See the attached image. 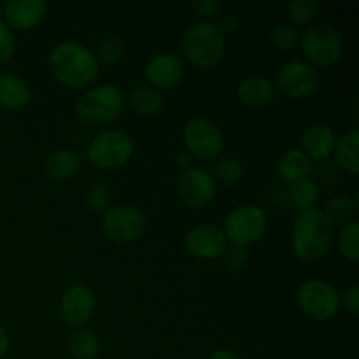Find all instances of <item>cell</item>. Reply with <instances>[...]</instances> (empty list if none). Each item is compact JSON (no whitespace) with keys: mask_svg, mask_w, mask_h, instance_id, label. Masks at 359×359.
Returning a JSON list of instances; mask_svg holds the SVG:
<instances>
[{"mask_svg":"<svg viewBox=\"0 0 359 359\" xmlns=\"http://www.w3.org/2000/svg\"><path fill=\"white\" fill-rule=\"evenodd\" d=\"M53 76L69 88H84L93 83L100 70L93 49L77 41L58 42L49 53Z\"/></svg>","mask_w":359,"mask_h":359,"instance_id":"6da1fadb","label":"cell"},{"mask_svg":"<svg viewBox=\"0 0 359 359\" xmlns=\"http://www.w3.org/2000/svg\"><path fill=\"white\" fill-rule=\"evenodd\" d=\"M238 27H241V20H238V16H235V14H224V16H221L219 25H217V28H219L223 35L235 34V32L238 30Z\"/></svg>","mask_w":359,"mask_h":359,"instance_id":"8d00e7d4","label":"cell"},{"mask_svg":"<svg viewBox=\"0 0 359 359\" xmlns=\"http://www.w3.org/2000/svg\"><path fill=\"white\" fill-rule=\"evenodd\" d=\"M321 9V2L319 0H293L287 6V13H290L291 21L294 25H305L318 14Z\"/></svg>","mask_w":359,"mask_h":359,"instance_id":"4dcf8cb0","label":"cell"},{"mask_svg":"<svg viewBox=\"0 0 359 359\" xmlns=\"http://www.w3.org/2000/svg\"><path fill=\"white\" fill-rule=\"evenodd\" d=\"M340 304L351 312V314H358L359 312V287L358 284H351L344 294L340 297Z\"/></svg>","mask_w":359,"mask_h":359,"instance_id":"d590c367","label":"cell"},{"mask_svg":"<svg viewBox=\"0 0 359 359\" xmlns=\"http://www.w3.org/2000/svg\"><path fill=\"white\" fill-rule=\"evenodd\" d=\"M105 237L114 242H132L146 230V216L133 205L109 207L100 221Z\"/></svg>","mask_w":359,"mask_h":359,"instance_id":"8fae6325","label":"cell"},{"mask_svg":"<svg viewBox=\"0 0 359 359\" xmlns=\"http://www.w3.org/2000/svg\"><path fill=\"white\" fill-rule=\"evenodd\" d=\"M323 212H325V216L328 217L332 224L333 223L347 224L353 221L354 216H356L358 203L356 200L351 198V196L337 195L326 202V207Z\"/></svg>","mask_w":359,"mask_h":359,"instance_id":"484cf974","label":"cell"},{"mask_svg":"<svg viewBox=\"0 0 359 359\" xmlns=\"http://www.w3.org/2000/svg\"><path fill=\"white\" fill-rule=\"evenodd\" d=\"M184 144L193 156L212 160L224 149L223 130L209 118H193L184 126Z\"/></svg>","mask_w":359,"mask_h":359,"instance_id":"30bf717a","label":"cell"},{"mask_svg":"<svg viewBox=\"0 0 359 359\" xmlns=\"http://www.w3.org/2000/svg\"><path fill=\"white\" fill-rule=\"evenodd\" d=\"M270 42H272L277 49L287 51V49H293L294 46L300 42V32L297 30L294 25L280 23L277 25L272 30V34H270Z\"/></svg>","mask_w":359,"mask_h":359,"instance_id":"1f68e13d","label":"cell"},{"mask_svg":"<svg viewBox=\"0 0 359 359\" xmlns=\"http://www.w3.org/2000/svg\"><path fill=\"white\" fill-rule=\"evenodd\" d=\"M237 97L251 109L265 107L273 98V84L263 76H248L238 83Z\"/></svg>","mask_w":359,"mask_h":359,"instance_id":"ac0fdd59","label":"cell"},{"mask_svg":"<svg viewBox=\"0 0 359 359\" xmlns=\"http://www.w3.org/2000/svg\"><path fill=\"white\" fill-rule=\"evenodd\" d=\"M339 249L346 258L356 262L359 258V223L358 221H351V223L344 224L339 231Z\"/></svg>","mask_w":359,"mask_h":359,"instance_id":"83f0119b","label":"cell"},{"mask_svg":"<svg viewBox=\"0 0 359 359\" xmlns=\"http://www.w3.org/2000/svg\"><path fill=\"white\" fill-rule=\"evenodd\" d=\"M81 168V158L76 151L58 149L46 158L44 170L53 181H67L74 177Z\"/></svg>","mask_w":359,"mask_h":359,"instance_id":"44dd1931","label":"cell"},{"mask_svg":"<svg viewBox=\"0 0 359 359\" xmlns=\"http://www.w3.org/2000/svg\"><path fill=\"white\" fill-rule=\"evenodd\" d=\"M177 193L189 207H205L216 196V181L212 174L202 167H189L179 174Z\"/></svg>","mask_w":359,"mask_h":359,"instance_id":"7c38bea8","label":"cell"},{"mask_svg":"<svg viewBox=\"0 0 359 359\" xmlns=\"http://www.w3.org/2000/svg\"><path fill=\"white\" fill-rule=\"evenodd\" d=\"M111 191L107 189V186L100 184V182H91L84 189V203L93 212H105L111 207Z\"/></svg>","mask_w":359,"mask_h":359,"instance_id":"f1b7e54d","label":"cell"},{"mask_svg":"<svg viewBox=\"0 0 359 359\" xmlns=\"http://www.w3.org/2000/svg\"><path fill=\"white\" fill-rule=\"evenodd\" d=\"M0 13H2V2H0Z\"/></svg>","mask_w":359,"mask_h":359,"instance_id":"60d3db41","label":"cell"},{"mask_svg":"<svg viewBox=\"0 0 359 359\" xmlns=\"http://www.w3.org/2000/svg\"><path fill=\"white\" fill-rule=\"evenodd\" d=\"M16 49V42H14V34L2 20H0V67L11 60Z\"/></svg>","mask_w":359,"mask_h":359,"instance_id":"836d02e7","label":"cell"},{"mask_svg":"<svg viewBox=\"0 0 359 359\" xmlns=\"http://www.w3.org/2000/svg\"><path fill=\"white\" fill-rule=\"evenodd\" d=\"M182 49L200 69H212L224 56V35L212 21H196L182 35Z\"/></svg>","mask_w":359,"mask_h":359,"instance_id":"277c9868","label":"cell"},{"mask_svg":"<svg viewBox=\"0 0 359 359\" xmlns=\"http://www.w3.org/2000/svg\"><path fill=\"white\" fill-rule=\"evenodd\" d=\"M95 56H97L98 63L104 62L107 65L118 63L125 56V46H123L121 39L118 37H105L98 42L97 49H95Z\"/></svg>","mask_w":359,"mask_h":359,"instance_id":"f546056e","label":"cell"},{"mask_svg":"<svg viewBox=\"0 0 359 359\" xmlns=\"http://www.w3.org/2000/svg\"><path fill=\"white\" fill-rule=\"evenodd\" d=\"M298 307L304 314L316 321H328L335 318L340 309V294L332 284L321 279H309L298 286Z\"/></svg>","mask_w":359,"mask_h":359,"instance_id":"ba28073f","label":"cell"},{"mask_svg":"<svg viewBox=\"0 0 359 359\" xmlns=\"http://www.w3.org/2000/svg\"><path fill=\"white\" fill-rule=\"evenodd\" d=\"M67 349L76 359H95L100 353V344L90 330H76L67 340Z\"/></svg>","mask_w":359,"mask_h":359,"instance_id":"d4e9b609","label":"cell"},{"mask_svg":"<svg viewBox=\"0 0 359 359\" xmlns=\"http://www.w3.org/2000/svg\"><path fill=\"white\" fill-rule=\"evenodd\" d=\"M300 46L307 62L318 67H330L340 60L344 42L339 32L325 23H314L300 35Z\"/></svg>","mask_w":359,"mask_h":359,"instance_id":"8992f818","label":"cell"},{"mask_svg":"<svg viewBox=\"0 0 359 359\" xmlns=\"http://www.w3.org/2000/svg\"><path fill=\"white\" fill-rule=\"evenodd\" d=\"M175 161H177V165L182 168V170H184V168L193 167V165H191V154H189V153H179L177 158H175Z\"/></svg>","mask_w":359,"mask_h":359,"instance_id":"ab89813d","label":"cell"},{"mask_svg":"<svg viewBox=\"0 0 359 359\" xmlns=\"http://www.w3.org/2000/svg\"><path fill=\"white\" fill-rule=\"evenodd\" d=\"M133 153L132 137L121 130H104L88 144V160L98 168L114 170L130 160Z\"/></svg>","mask_w":359,"mask_h":359,"instance_id":"52a82bcc","label":"cell"},{"mask_svg":"<svg viewBox=\"0 0 359 359\" xmlns=\"http://www.w3.org/2000/svg\"><path fill=\"white\" fill-rule=\"evenodd\" d=\"M337 144V133L333 132L332 126L325 125V123H316L311 125L302 135V146H304V153L307 154L311 160H328L330 154L335 151Z\"/></svg>","mask_w":359,"mask_h":359,"instance_id":"e0dca14e","label":"cell"},{"mask_svg":"<svg viewBox=\"0 0 359 359\" xmlns=\"http://www.w3.org/2000/svg\"><path fill=\"white\" fill-rule=\"evenodd\" d=\"M290 202L298 212H304V210L314 209L316 203L319 200V186L314 179L305 177L302 181L293 182L290 186Z\"/></svg>","mask_w":359,"mask_h":359,"instance_id":"cb8c5ba5","label":"cell"},{"mask_svg":"<svg viewBox=\"0 0 359 359\" xmlns=\"http://www.w3.org/2000/svg\"><path fill=\"white\" fill-rule=\"evenodd\" d=\"M212 177L226 186L237 184L244 177V167L235 158H219L212 167Z\"/></svg>","mask_w":359,"mask_h":359,"instance_id":"4316f807","label":"cell"},{"mask_svg":"<svg viewBox=\"0 0 359 359\" xmlns=\"http://www.w3.org/2000/svg\"><path fill=\"white\" fill-rule=\"evenodd\" d=\"M48 13L46 0H7L2 4L4 23L18 30H28L42 21Z\"/></svg>","mask_w":359,"mask_h":359,"instance_id":"9a60e30c","label":"cell"},{"mask_svg":"<svg viewBox=\"0 0 359 359\" xmlns=\"http://www.w3.org/2000/svg\"><path fill=\"white\" fill-rule=\"evenodd\" d=\"M125 111V97L114 84H98L76 102V118L83 125L102 126L116 121Z\"/></svg>","mask_w":359,"mask_h":359,"instance_id":"3957f363","label":"cell"},{"mask_svg":"<svg viewBox=\"0 0 359 359\" xmlns=\"http://www.w3.org/2000/svg\"><path fill=\"white\" fill-rule=\"evenodd\" d=\"M30 102V88L23 77L11 72H0V107L18 111Z\"/></svg>","mask_w":359,"mask_h":359,"instance_id":"d6986e66","label":"cell"},{"mask_svg":"<svg viewBox=\"0 0 359 359\" xmlns=\"http://www.w3.org/2000/svg\"><path fill=\"white\" fill-rule=\"evenodd\" d=\"M60 318L67 326L79 328L86 325L95 312V294L84 284H74L60 298Z\"/></svg>","mask_w":359,"mask_h":359,"instance_id":"4fadbf2b","label":"cell"},{"mask_svg":"<svg viewBox=\"0 0 359 359\" xmlns=\"http://www.w3.org/2000/svg\"><path fill=\"white\" fill-rule=\"evenodd\" d=\"M226 237L216 224H196L186 235V248L193 256L202 259H216L226 249Z\"/></svg>","mask_w":359,"mask_h":359,"instance_id":"5bb4252c","label":"cell"},{"mask_svg":"<svg viewBox=\"0 0 359 359\" xmlns=\"http://www.w3.org/2000/svg\"><path fill=\"white\" fill-rule=\"evenodd\" d=\"M184 76V63L174 53H158L147 62L146 77L158 88H174Z\"/></svg>","mask_w":359,"mask_h":359,"instance_id":"2e32d148","label":"cell"},{"mask_svg":"<svg viewBox=\"0 0 359 359\" xmlns=\"http://www.w3.org/2000/svg\"><path fill=\"white\" fill-rule=\"evenodd\" d=\"M333 224L325 212L309 209L298 212L291 233V248L302 262H318L332 248Z\"/></svg>","mask_w":359,"mask_h":359,"instance_id":"7a4b0ae2","label":"cell"},{"mask_svg":"<svg viewBox=\"0 0 359 359\" xmlns=\"http://www.w3.org/2000/svg\"><path fill=\"white\" fill-rule=\"evenodd\" d=\"M358 146H359V130L351 128L344 133L335 144L337 163L349 174H358L359 160H358Z\"/></svg>","mask_w":359,"mask_h":359,"instance_id":"603a6c76","label":"cell"},{"mask_svg":"<svg viewBox=\"0 0 359 359\" xmlns=\"http://www.w3.org/2000/svg\"><path fill=\"white\" fill-rule=\"evenodd\" d=\"M221 256L224 259V265L230 270H242L245 266V263H248V251L242 245H226V249H224V252Z\"/></svg>","mask_w":359,"mask_h":359,"instance_id":"d6a6232c","label":"cell"},{"mask_svg":"<svg viewBox=\"0 0 359 359\" xmlns=\"http://www.w3.org/2000/svg\"><path fill=\"white\" fill-rule=\"evenodd\" d=\"M128 102L137 114L156 116L165 107V98L160 90L153 86H139L128 95Z\"/></svg>","mask_w":359,"mask_h":359,"instance_id":"7402d4cb","label":"cell"},{"mask_svg":"<svg viewBox=\"0 0 359 359\" xmlns=\"http://www.w3.org/2000/svg\"><path fill=\"white\" fill-rule=\"evenodd\" d=\"M277 86L291 98L311 97L321 86V74L307 60L293 58L277 72Z\"/></svg>","mask_w":359,"mask_h":359,"instance_id":"9c48e42d","label":"cell"},{"mask_svg":"<svg viewBox=\"0 0 359 359\" xmlns=\"http://www.w3.org/2000/svg\"><path fill=\"white\" fill-rule=\"evenodd\" d=\"M266 228H269V217L265 210L255 203H242L228 212L223 233L231 244L248 248L265 235Z\"/></svg>","mask_w":359,"mask_h":359,"instance_id":"5b68a950","label":"cell"},{"mask_svg":"<svg viewBox=\"0 0 359 359\" xmlns=\"http://www.w3.org/2000/svg\"><path fill=\"white\" fill-rule=\"evenodd\" d=\"M191 7L200 14V16L214 18L219 14L223 4H221L219 0H195V2H191Z\"/></svg>","mask_w":359,"mask_h":359,"instance_id":"e575fe53","label":"cell"},{"mask_svg":"<svg viewBox=\"0 0 359 359\" xmlns=\"http://www.w3.org/2000/svg\"><path fill=\"white\" fill-rule=\"evenodd\" d=\"M312 172V160L298 147L286 149L277 160V174L287 182H297L309 177Z\"/></svg>","mask_w":359,"mask_h":359,"instance_id":"ffe728a7","label":"cell"},{"mask_svg":"<svg viewBox=\"0 0 359 359\" xmlns=\"http://www.w3.org/2000/svg\"><path fill=\"white\" fill-rule=\"evenodd\" d=\"M209 359H241V358H238L237 353H233V351L230 349H217L210 354Z\"/></svg>","mask_w":359,"mask_h":359,"instance_id":"74e56055","label":"cell"},{"mask_svg":"<svg viewBox=\"0 0 359 359\" xmlns=\"http://www.w3.org/2000/svg\"><path fill=\"white\" fill-rule=\"evenodd\" d=\"M7 351H9V337H7L6 330L0 326V358L6 356Z\"/></svg>","mask_w":359,"mask_h":359,"instance_id":"f35d334b","label":"cell"}]
</instances>
